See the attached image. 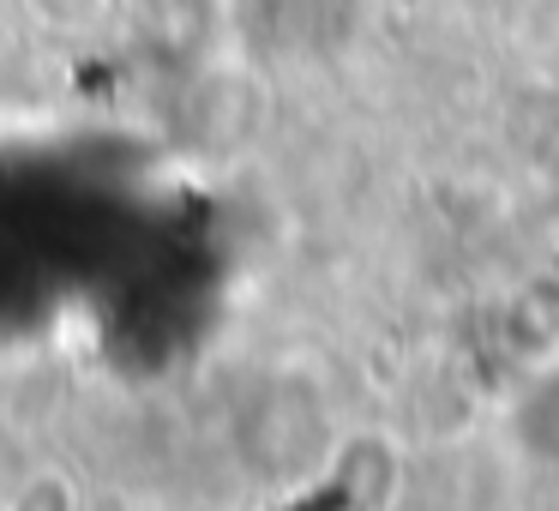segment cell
<instances>
[{
    "label": "cell",
    "mask_w": 559,
    "mask_h": 511,
    "mask_svg": "<svg viewBox=\"0 0 559 511\" xmlns=\"http://www.w3.org/2000/svg\"><path fill=\"white\" fill-rule=\"evenodd\" d=\"M31 7H37V19L49 31H79V25H91V19H97L103 0H31Z\"/></svg>",
    "instance_id": "2"
},
{
    "label": "cell",
    "mask_w": 559,
    "mask_h": 511,
    "mask_svg": "<svg viewBox=\"0 0 559 511\" xmlns=\"http://www.w3.org/2000/svg\"><path fill=\"white\" fill-rule=\"evenodd\" d=\"M7 511H85V499H79V482L67 470H37L13 487Z\"/></svg>",
    "instance_id": "1"
}]
</instances>
